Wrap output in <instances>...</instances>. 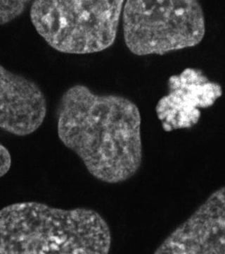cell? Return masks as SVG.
Here are the masks:
<instances>
[{
    "instance_id": "6da1fadb",
    "label": "cell",
    "mask_w": 225,
    "mask_h": 254,
    "mask_svg": "<svg viewBox=\"0 0 225 254\" xmlns=\"http://www.w3.org/2000/svg\"><path fill=\"white\" fill-rule=\"evenodd\" d=\"M56 121L60 141L96 180L116 185L139 171L143 158L141 114L129 98L99 94L76 84L61 95Z\"/></svg>"
},
{
    "instance_id": "7a4b0ae2",
    "label": "cell",
    "mask_w": 225,
    "mask_h": 254,
    "mask_svg": "<svg viewBox=\"0 0 225 254\" xmlns=\"http://www.w3.org/2000/svg\"><path fill=\"white\" fill-rule=\"evenodd\" d=\"M111 242L107 222L92 209L25 201L0 211L1 254H107Z\"/></svg>"
},
{
    "instance_id": "3957f363",
    "label": "cell",
    "mask_w": 225,
    "mask_h": 254,
    "mask_svg": "<svg viewBox=\"0 0 225 254\" xmlns=\"http://www.w3.org/2000/svg\"><path fill=\"white\" fill-rule=\"evenodd\" d=\"M124 4L123 0H36L30 17L37 33L56 51L94 54L114 44Z\"/></svg>"
},
{
    "instance_id": "277c9868",
    "label": "cell",
    "mask_w": 225,
    "mask_h": 254,
    "mask_svg": "<svg viewBox=\"0 0 225 254\" xmlns=\"http://www.w3.org/2000/svg\"><path fill=\"white\" fill-rule=\"evenodd\" d=\"M122 19L125 44L136 56L194 48L206 34L204 12L196 0H128Z\"/></svg>"
},
{
    "instance_id": "5b68a950",
    "label": "cell",
    "mask_w": 225,
    "mask_h": 254,
    "mask_svg": "<svg viewBox=\"0 0 225 254\" xmlns=\"http://www.w3.org/2000/svg\"><path fill=\"white\" fill-rule=\"evenodd\" d=\"M220 83L212 81L201 70L186 68L168 81V93L158 100L156 113L166 132L188 129L197 125L201 110L221 98Z\"/></svg>"
},
{
    "instance_id": "8992f818",
    "label": "cell",
    "mask_w": 225,
    "mask_h": 254,
    "mask_svg": "<svg viewBox=\"0 0 225 254\" xmlns=\"http://www.w3.org/2000/svg\"><path fill=\"white\" fill-rule=\"evenodd\" d=\"M155 254H225V186L171 232Z\"/></svg>"
},
{
    "instance_id": "52a82bcc",
    "label": "cell",
    "mask_w": 225,
    "mask_h": 254,
    "mask_svg": "<svg viewBox=\"0 0 225 254\" xmlns=\"http://www.w3.org/2000/svg\"><path fill=\"white\" fill-rule=\"evenodd\" d=\"M47 102L32 80L0 66V128L14 136H28L43 125Z\"/></svg>"
},
{
    "instance_id": "ba28073f",
    "label": "cell",
    "mask_w": 225,
    "mask_h": 254,
    "mask_svg": "<svg viewBox=\"0 0 225 254\" xmlns=\"http://www.w3.org/2000/svg\"><path fill=\"white\" fill-rule=\"evenodd\" d=\"M31 1L1 0L0 1V25L4 26L14 21L27 9Z\"/></svg>"
},
{
    "instance_id": "9c48e42d",
    "label": "cell",
    "mask_w": 225,
    "mask_h": 254,
    "mask_svg": "<svg viewBox=\"0 0 225 254\" xmlns=\"http://www.w3.org/2000/svg\"><path fill=\"white\" fill-rule=\"evenodd\" d=\"M12 164L9 150L2 143L0 145V177H3L9 173Z\"/></svg>"
}]
</instances>
